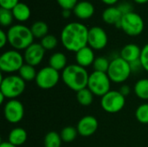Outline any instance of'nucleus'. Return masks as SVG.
I'll list each match as a JSON object with an SVG mask.
<instances>
[{
    "instance_id": "nucleus-1",
    "label": "nucleus",
    "mask_w": 148,
    "mask_h": 147,
    "mask_svg": "<svg viewBox=\"0 0 148 147\" xmlns=\"http://www.w3.org/2000/svg\"><path fill=\"white\" fill-rule=\"evenodd\" d=\"M88 29L83 23L78 22L66 24L61 32L62 46L68 51L75 53L88 46Z\"/></svg>"
},
{
    "instance_id": "nucleus-2",
    "label": "nucleus",
    "mask_w": 148,
    "mask_h": 147,
    "mask_svg": "<svg viewBox=\"0 0 148 147\" xmlns=\"http://www.w3.org/2000/svg\"><path fill=\"white\" fill-rule=\"evenodd\" d=\"M89 74L78 64H69L62 73L63 83L72 91L78 92L88 87Z\"/></svg>"
},
{
    "instance_id": "nucleus-3",
    "label": "nucleus",
    "mask_w": 148,
    "mask_h": 147,
    "mask_svg": "<svg viewBox=\"0 0 148 147\" xmlns=\"http://www.w3.org/2000/svg\"><path fill=\"white\" fill-rule=\"evenodd\" d=\"M8 43L16 50H25L34 42V36L25 25L15 24L9 28L7 31Z\"/></svg>"
},
{
    "instance_id": "nucleus-4",
    "label": "nucleus",
    "mask_w": 148,
    "mask_h": 147,
    "mask_svg": "<svg viewBox=\"0 0 148 147\" xmlns=\"http://www.w3.org/2000/svg\"><path fill=\"white\" fill-rule=\"evenodd\" d=\"M25 88V81L19 75H9L5 77H1L0 93L8 100H14L19 97L24 92Z\"/></svg>"
},
{
    "instance_id": "nucleus-5",
    "label": "nucleus",
    "mask_w": 148,
    "mask_h": 147,
    "mask_svg": "<svg viewBox=\"0 0 148 147\" xmlns=\"http://www.w3.org/2000/svg\"><path fill=\"white\" fill-rule=\"evenodd\" d=\"M132 72L133 70L130 63L119 56L110 62L107 74L112 82L120 84L127 81Z\"/></svg>"
},
{
    "instance_id": "nucleus-6",
    "label": "nucleus",
    "mask_w": 148,
    "mask_h": 147,
    "mask_svg": "<svg viewBox=\"0 0 148 147\" xmlns=\"http://www.w3.org/2000/svg\"><path fill=\"white\" fill-rule=\"evenodd\" d=\"M24 63L23 55L16 49L7 50L0 56V70L2 73L12 75L18 72Z\"/></svg>"
},
{
    "instance_id": "nucleus-7",
    "label": "nucleus",
    "mask_w": 148,
    "mask_h": 147,
    "mask_svg": "<svg viewBox=\"0 0 148 147\" xmlns=\"http://www.w3.org/2000/svg\"><path fill=\"white\" fill-rule=\"evenodd\" d=\"M111 82L107 73L93 71L89 75L87 88L94 95L101 98L111 90Z\"/></svg>"
},
{
    "instance_id": "nucleus-8",
    "label": "nucleus",
    "mask_w": 148,
    "mask_h": 147,
    "mask_svg": "<svg viewBox=\"0 0 148 147\" xmlns=\"http://www.w3.org/2000/svg\"><path fill=\"white\" fill-rule=\"evenodd\" d=\"M145 23L140 15L134 11L125 14L121 17V29L130 36H140L144 30Z\"/></svg>"
},
{
    "instance_id": "nucleus-9",
    "label": "nucleus",
    "mask_w": 148,
    "mask_h": 147,
    "mask_svg": "<svg viewBox=\"0 0 148 147\" xmlns=\"http://www.w3.org/2000/svg\"><path fill=\"white\" fill-rule=\"evenodd\" d=\"M126 105V97L117 90H110L101 98V107L108 113H117Z\"/></svg>"
},
{
    "instance_id": "nucleus-10",
    "label": "nucleus",
    "mask_w": 148,
    "mask_h": 147,
    "mask_svg": "<svg viewBox=\"0 0 148 147\" xmlns=\"http://www.w3.org/2000/svg\"><path fill=\"white\" fill-rule=\"evenodd\" d=\"M61 75L59 71L52 68L49 66L43 67L40 70L37 71V75L36 77V84L38 88L48 90L55 88L59 81Z\"/></svg>"
},
{
    "instance_id": "nucleus-11",
    "label": "nucleus",
    "mask_w": 148,
    "mask_h": 147,
    "mask_svg": "<svg viewBox=\"0 0 148 147\" xmlns=\"http://www.w3.org/2000/svg\"><path fill=\"white\" fill-rule=\"evenodd\" d=\"M4 119L10 124H17L23 119L24 107L23 103L16 100H9L3 106Z\"/></svg>"
},
{
    "instance_id": "nucleus-12",
    "label": "nucleus",
    "mask_w": 148,
    "mask_h": 147,
    "mask_svg": "<svg viewBox=\"0 0 148 147\" xmlns=\"http://www.w3.org/2000/svg\"><path fill=\"white\" fill-rule=\"evenodd\" d=\"M108 42V37L107 32L99 26H94L88 29V46H89L94 50L103 49Z\"/></svg>"
},
{
    "instance_id": "nucleus-13",
    "label": "nucleus",
    "mask_w": 148,
    "mask_h": 147,
    "mask_svg": "<svg viewBox=\"0 0 148 147\" xmlns=\"http://www.w3.org/2000/svg\"><path fill=\"white\" fill-rule=\"evenodd\" d=\"M45 51L46 50L43 49L41 43L33 42L24 50L23 58L25 63L32 65L34 67L38 66L44 58Z\"/></svg>"
},
{
    "instance_id": "nucleus-14",
    "label": "nucleus",
    "mask_w": 148,
    "mask_h": 147,
    "mask_svg": "<svg viewBox=\"0 0 148 147\" xmlns=\"http://www.w3.org/2000/svg\"><path fill=\"white\" fill-rule=\"evenodd\" d=\"M99 126L98 120L92 115H86L80 119L77 123L76 129L78 134L82 137H90L94 135Z\"/></svg>"
},
{
    "instance_id": "nucleus-15",
    "label": "nucleus",
    "mask_w": 148,
    "mask_h": 147,
    "mask_svg": "<svg viewBox=\"0 0 148 147\" xmlns=\"http://www.w3.org/2000/svg\"><path fill=\"white\" fill-rule=\"evenodd\" d=\"M95 60V56L94 49H91L89 46H86L75 53L76 64L85 68L93 65Z\"/></svg>"
},
{
    "instance_id": "nucleus-16",
    "label": "nucleus",
    "mask_w": 148,
    "mask_h": 147,
    "mask_svg": "<svg viewBox=\"0 0 148 147\" xmlns=\"http://www.w3.org/2000/svg\"><path fill=\"white\" fill-rule=\"evenodd\" d=\"M122 14L118 9V7L114 6H109L107 9H105L102 12V20L108 23V24H113L115 25L116 28L121 29V17Z\"/></svg>"
},
{
    "instance_id": "nucleus-17",
    "label": "nucleus",
    "mask_w": 148,
    "mask_h": 147,
    "mask_svg": "<svg viewBox=\"0 0 148 147\" xmlns=\"http://www.w3.org/2000/svg\"><path fill=\"white\" fill-rule=\"evenodd\" d=\"M141 55V49L134 43L125 45L121 50V57L128 63H133L140 60Z\"/></svg>"
},
{
    "instance_id": "nucleus-18",
    "label": "nucleus",
    "mask_w": 148,
    "mask_h": 147,
    "mask_svg": "<svg viewBox=\"0 0 148 147\" xmlns=\"http://www.w3.org/2000/svg\"><path fill=\"white\" fill-rule=\"evenodd\" d=\"M73 12L79 19L87 20L94 15L95 7L93 3L88 1H81L75 6Z\"/></svg>"
},
{
    "instance_id": "nucleus-19",
    "label": "nucleus",
    "mask_w": 148,
    "mask_h": 147,
    "mask_svg": "<svg viewBox=\"0 0 148 147\" xmlns=\"http://www.w3.org/2000/svg\"><path fill=\"white\" fill-rule=\"evenodd\" d=\"M28 139L27 132L22 127H15L13 128L8 136V141L14 145L15 146H23Z\"/></svg>"
},
{
    "instance_id": "nucleus-20",
    "label": "nucleus",
    "mask_w": 148,
    "mask_h": 147,
    "mask_svg": "<svg viewBox=\"0 0 148 147\" xmlns=\"http://www.w3.org/2000/svg\"><path fill=\"white\" fill-rule=\"evenodd\" d=\"M68 60L65 54L62 52H56L52 54L49 60V66L57 71H63L68 66Z\"/></svg>"
},
{
    "instance_id": "nucleus-21",
    "label": "nucleus",
    "mask_w": 148,
    "mask_h": 147,
    "mask_svg": "<svg viewBox=\"0 0 148 147\" xmlns=\"http://www.w3.org/2000/svg\"><path fill=\"white\" fill-rule=\"evenodd\" d=\"M14 18L19 22H25L30 16V9L29 7L22 2H19L12 10Z\"/></svg>"
},
{
    "instance_id": "nucleus-22",
    "label": "nucleus",
    "mask_w": 148,
    "mask_h": 147,
    "mask_svg": "<svg viewBox=\"0 0 148 147\" xmlns=\"http://www.w3.org/2000/svg\"><path fill=\"white\" fill-rule=\"evenodd\" d=\"M135 95L143 101H148V79L142 78L136 81L134 87Z\"/></svg>"
},
{
    "instance_id": "nucleus-23",
    "label": "nucleus",
    "mask_w": 148,
    "mask_h": 147,
    "mask_svg": "<svg viewBox=\"0 0 148 147\" xmlns=\"http://www.w3.org/2000/svg\"><path fill=\"white\" fill-rule=\"evenodd\" d=\"M37 75V71L36 69V67L24 63L23 67L18 71V75L26 82V81H32L36 80Z\"/></svg>"
},
{
    "instance_id": "nucleus-24",
    "label": "nucleus",
    "mask_w": 148,
    "mask_h": 147,
    "mask_svg": "<svg viewBox=\"0 0 148 147\" xmlns=\"http://www.w3.org/2000/svg\"><path fill=\"white\" fill-rule=\"evenodd\" d=\"M94 94L88 88L76 92V100L78 103L83 107L90 106L94 101Z\"/></svg>"
},
{
    "instance_id": "nucleus-25",
    "label": "nucleus",
    "mask_w": 148,
    "mask_h": 147,
    "mask_svg": "<svg viewBox=\"0 0 148 147\" xmlns=\"http://www.w3.org/2000/svg\"><path fill=\"white\" fill-rule=\"evenodd\" d=\"M30 30L34 36L35 38H39L42 39L45 36L48 35L49 32V26L45 22L42 21H36L35 22L31 27H30Z\"/></svg>"
},
{
    "instance_id": "nucleus-26",
    "label": "nucleus",
    "mask_w": 148,
    "mask_h": 147,
    "mask_svg": "<svg viewBox=\"0 0 148 147\" xmlns=\"http://www.w3.org/2000/svg\"><path fill=\"white\" fill-rule=\"evenodd\" d=\"M62 143V140L60 133L55 131L47 133L43 139L44 147H61Z\"/></svg>"
},
{
    "instance_id": "nucleus-27",
    "label": "nucleus",
    "mask_w": 148,
    "mask_h": 147,
    "mask_svg": "<svg viewBox=\"0 0 148 147\" xmlns=\"http://www.w3.org/2000/svg\"><path fill=\"white\" fill-rule=\"evenodd\" d=\"M60 135H61L62 142L70 143V142H73L76 139V137L78 135V132H77L76 127L68 126L62 129Z\"/></svg>"
},
{
    "instance_id": "nucleus-28",
    "label": "nucleus",
    "mask_w": 148,
    "mask_h": 147,
    "mask_svg": "<svg viewBox=\"0 0 148 147\" xmlns=\"http://www.w3.org/2000/svg\"><path fill=\"white\" fill-rule=\"evenodd\" d=\"M109 65H110V62L108 61V58H106L104 56H99V57L95 58L92 66H93L94 71L107 73L108 70Z\"/></svg>"
},
{
    "instance_id": "nucleus-29",
    "label": "nucleus",
    "mask_w": 148,
    "mask_h": 147,
    "mask_svg": "<svg viewBox=\"0 0 148 147\" xmlns=\"http://www.w3.org/2000/svg\"><path fill=\"white\" fill-rule=\"evenodd\" d=\"M135 118L141 124H148V103H143L136 108Z\"/></svg>"
},
{
    "instance_id": "nucleus-30",
    "label": "nucleus",
    "mask_w": 148,
    "mask_h": 147,
    "mask_svg": "<svg viewBox=\"0 0 148 147\" xmlns=\"http://www.w3.org/2000/svg\"><path fill=\"white\" fill-rule=\"evenodd\" d=\"M41 45L45 50H53L58 45V40L54 35L48 34L41 39Z\"/></svg>"
},
{
    "instance_id": "nucleus-31",
    "label": "nucleus",
    "mask_w": 148,
    "mask_h": 147,
    "mask_svg": "<svg viewBox=\"0 0 148 147\" xmlns=\"http://www.w3.org/2000/svg\"><path fill=\"white\" fill-rule=\"evenodd\" d=\"M14 16L12 10L0 8V23L3 27H9L12 24Z\"/></svg>"
},
{
    "instance_id": "nucleus-32",
    "label": "nucleus",
    "mask_w": 148,
    "mask_h": 147,
    "mask_svg": "<svg viewBox=\"0 0 148 147\" xmlns=\"http://www.w3.org/2000/svg\"><path fill=\"white\" fill-rule=\"evenodd\" d=\"M140 62L142 66V69L148 73V43L141 49V55Z\"/></svg>"
},
{
    "instance_id": "nucleus-33",
    "label": "nucleus",
    "mask_w": 148,
    "mask_h": 147,
    "mask_svg": "<svg viewBox=\"0 0 148 147\" xmlns=\"http://www.w3.org/2000/svg\"><path fill=\"white\" fill-rule=\"evenodd\" d=\"M57 3L62 10H73L77 4L78 0H56Z\"/></svg>"
},
{
    "instance_id": "nucleus-34",
    "label": "nucleus",
    "mask_w": 148,
    "mask_h": 147,
    "mask_svg": "<svg viewBox=\"0 0 148 147\" xmlns=\"http://www.w3.org/2000/svg\"><path fill=\"white\" fill-rule=\"evenodd\" d=\"M18 3L19 0H0V6L1 8L11 10Z\"/></svg>"
},
{
    "instance_id": "nucleus-35",
    "label": "nucleus",
    "mask_w": 148,
    "mask_h": 147,
    "mask_svg": "<svg viewBox=\"0 0 148 147\" xmlns=\"http://www.w3.org/2000/svg\"><path fill=\"white\" fill-rule=\"evenodd\" d=\"M118 9L120 10V11L121 12L122 15H125V14H127V13H130V12L133 11V7L128 3H121V5L118 6Z\"/></svg>"
},
{
    "instance_id": "nucleus-36",
    "label": "nucleus",
    "mask_w": 148,
    "mask_h": 147,
    "mask_svg": "<svg viewBox=\"0 0 148 147\" xmlns=\"http://www.w3.org/2000/svg\"><path fill=\"white\" fill-rule=\"evenodd\" d=\"M8 42L7 32L3 29H0V48H3Z\"/></svg>"
},
{
    "instance_id": "nucleus-37",
    "label": "nucleus",
    "mask_w": 148,
    "mask_h": 147,
    "mask_svg": "<svg viewBox=\"0 0 148 147\" xmlns=\"http://www.w3.org/2000/svg\"><path fill=\"white\" fill-rule=\"evenodd\" d=\"M119 91L121 92V94L122 95H124L125 97H127V95L130 94V93H131V88H130V87H129L128 85H122V86L121 87V88H120Z\"/></svg>"
},
{
    "instance_id": "nucleus-38",
    "label": "nucleus",
    "mask_w": 148,
    "mask_h": 147,
    "mask_svg": "<svg viewBox=\"0 0 148 147\" xmlns=\"http://www.w3.org/2000/svg\"><path fill=\"white\" fill-rule=\"evenodd\" d=\"M62 16H63V17L68 18V17H69V16H70V15H71V11H70L69 10H62Z\"/></svg>"
},
{
    "instance_id": "nucleus-39",
    "label": "nucleus",
    "mask_w": 148,
    "mask_h": 147,
    "mask_svg": "<svg viewBox=\"0 0 148 147\" xmlns=\"http://www.w3.org/2000/svg\"><path fill=\"white\" fill-rule=\"evenodd\" d=\"M104 3H106V4H108V5H110V6H112L113 4H115L119 0H101Z\"/></svg>"
},
{
    "instance_id": "nucleus-40",
    "label": "nucleus",
    "mask_w": 148,
    "mask_h": 147,
    "mask_svg": "<svg viewBox=\"0 0 148 147\" xmlns=\"http://www.w3.org/2000/svg\"><path fill=\"white\" fill-rule=\"evenodd\" d=\"M0 147H16V146H15L14 145L10 144L9 141H3V142H1V144H0Z\"/></svg>"
},
{
    "instance_id": "nucleus-41",
    "label": "nucleus",
    "mask_w": 148,
    "mask_h": 147,
    "mask_svg": "<svg viewBox=\"0 0 148 147\" xmlns=\"http://www.w3.org/2000/svg\"><path fill=\"white\" fill-rule=\"evenodd\" d=\"M4 100H7V99L5 98V96L3 94L0 93V104H3L4 103Z\"/></svg>"
},
{
    "instance_id": "nucleus-42",
    "label": "nucleus",
    "mask_w": 148,
    "mask_h": 147,
    "mask_svg": "<svg viewBox=\"0 0 148 147\" xmlns=\"http://www.w3.org/2000/svg\"><path fill=\"white\" fill-rule=\"evenodd\" d=\"M134 1L139 4H143V3H146L148 2V0H134Z\"/></svg>"
}]
</instances>
